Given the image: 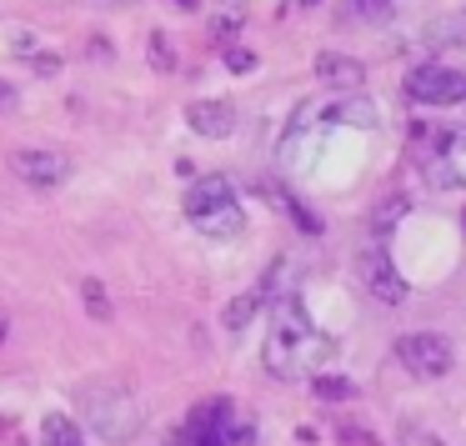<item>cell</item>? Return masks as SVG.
Instances as JSON below:
<instances>
[{
  "mask_svg": "<svg viewBox=\"0 0 466 446\" xmlns=\"http://www.w3.org/2000/svg\"><path fill=\"white\" fill-rule=\"evenodd\" d=\"M331 361H336V341L306 321L301 301L291 296V301L276 311V326H271V336H266V366H271V376L291 381V376H306V371H326Z\"/></svg>",
  "mask_w": 466,
  "mask_h": 446,
  "instance_id": "obj_1",
  "label": "cell"
},
{
  "mask_svg": "<svg viewBox=\"0 0 466 446\" xmlns=\"http://www.w3.org/2000/svg\"><path fill=\"white\" fill-rule=\"evenodd\" d=\"M186 221L196 226L201 236H211V241H231V236L246 231V216L241 206H236V191L226 176H201V181H191V191H186Z\"/></svg>",
  "mask_w": 466,
  "mask_h": 446,
  "instance_id": "obj_2",
  "label": "cell"
},
{
  "mask_svg": "<svg viewBox=\"0 0 466 446\" xmlns=\"http://www.w3.org/2000/svg\"><path fill=\"white\" fill-rule=\"evenodd\" d=\"M411 141L421 146V171L436 191H466V126L426 131V126L416 121Z\"/></svg>",
  "mask_w": 466,
  "mask_h": 446,
  "instance_id": "obj_3",
  "label": "cell"
},
{
  "mask_svg": "<svg viewBox=\"0 0 466 446\" xmlns=\"http://www.w3.org/2000/svg\"><path fill=\"white\" fill-rule=\"evenodd\" d=\"M81 406H86V416H91L96 436H106V441H116V446L141 431V406H136V396L116 381L81 386Z\"/></svg>",
  "mask_w": 466,
  "mask_h": 446,
  "instance_id": "obj_4",
  "label": "cell"
},
{
  "mask_svg": "<svg viewBox=\"0 0 466 446\" xmlns=\"http://www.w3.org/2000/svg\"><path fill=\"white\" fill-rule=\"evenodd\" d=\"M396 361H401L411 376H426V381H431V376L451 371V341L436 336V331H411V336L396 341Z\"/></svg>",
  "mask_w": 466,
  "mask_h": 446,
  "instance_id": "obj_5",
  "label": "cell"
},
{
  "mask_svg": "<svg viewBox=\"0 0 466 446\" xmlns=\"http://www.w3.org/2000/svg\"><path fill=\"white\" fill-rule=\"evenodd\" d=\"M406 96L421 106H461L466 101V71L451 66H416L406 76Z\"/></svg>",
  "mask_w": 466,
  "mask_h": 446,
  "instance_id": "obj_6",
  "label": "cell"
},
{
  "mask_svg": "<svg viewBox=\"0 0 466 446\" xmlns=\"http://www.w3.org/2000/svg\"><path fill=\"white\" fill-rule=\"evenodd\" d=\"M356 271H361V286L376 296V301L396 306V301L406 296V281H401V271L391 266V251H386L381 241L361 246V256H356Z\"/></svg>",
  "mask_w": 466,
  "mask_h": 446,
  "instance_id": "obj_7",
  "label": "cell"
},
{
  "mask_svg": "<svg viewBox=\"0 0 466 446\" xmlns=\"http://www.w3.org/2000/svg\"><path fill=\"white\" fill-rule=\"evenodd\" d=\"M11 171L21 176V181H31V186H61V181H71V156L31 146V151L11 156Z\"/></svg>",
  "mask_w": 466,
  "mask_h": 446,
  "instance_id": "obj_8",
  "label": "cell"
},
{
  "mask_svg": "<svg viewBox=\"0 0 466 446\" xmlns=\"http://www.w3.org/2000/svg\"><path fill=\"white\" fill-rule=\"evenodd\" d=\"M186 121H191L196 136L206 141H226L236 131V106L231 101H191L186 106Z\"/></svg>",
  "mask_w": 466,
  "mask_h": 446,
  "instance_id": "obj_9",
  "label": "cell"
},
{
  "mask_svg": "<svg viewBox=\"0 0 466 446\" xmlns=\"http://www.w3.org/2000/svg\"><path fill=\"white\" fill-rule=\"evenodd\" d=\"M316 76H321L326 86H336V91H361V86H366L361 61H351V56H336V51H321V56H316Z\"/></svg>",
  "mask_w": 466,
  "mask_h": 446,
  "instance_id": "obj_10",
  "label": "cell"
},
{
  "mask_svg": "<svg viewBox=\"0 0 466 446\" xmlns=\"http://www.w3.org/2000/svg\"><path fill=\"white\" fill-rule=\"evenodd\" d=\"M271 276H276V271H271ZM271 276H266V281L256 286V291H241V296H236V301L221 311V326H226V331H241V326H246V321H251V316L266 306V296H271Z\"/></svg>",
  "mask_w": 466,
  "mask_h": 446,
  "instance_id": "obj_11",
  "label": "cell"
},
{
  "mask_svg": "<svg viewBox=\"0 0 466 446\" xmlns=\"http://www.w3.org/2000/svg\"><path fill=\"white\" fill-rule=\"evenodd\" d=\"M241 25H246V11H241V5L231 0V5H221V11L211 15V41L231 51V46H236V35H241Z\"/></svg>",
  "mask_w": 466,
  "mask_h": 446,
  "instance_id": "obj_12",
  "label": "cell"
},
{
  "mask_svg": "<svg viewBox=\"0 0 466 446\" xmlns=\"http://www.w3.org/2000/svg\"><path fill=\"white\" fill-rule=\"evenodd\" d=\"M41 446H81V431H76V421L66 411H51L41 421Z\"/></svg>",
  "mask_w": 466,
  "mask_h": 446,
  "instance_id": "obj_13",
  "label": "cell"
},
{
  "mask_svg": "<svg viewBox=\"0 0 466 446\" xmlns=\"http://www.w3.org/2000/svg\"><path fill=\"white\" fill-rule=\"evenodd\" d=\"M391 15V0H346V21H371L381 25Z\"/></svg>",
  "mask_w": 466,
  "mask_h": 446,
  "instance_id": "obj_14",
  "label": "cell"
},
{
  "mask_svg": "<svg viewBox=\"0 0 466 446\" xmlns=\"http://www.w3.org/2000/svg\"><path fill=\"white\" fill-rule=\"evenodd\" d=\"M81 296H86V311H91L96 321H111V296H106V286L96 281V276L81 281Z\"/></svg>",
  "mask_w": 466,
  "mask_h": 446,
  "instance_id": "obj_15",
  "label": "cell"
},
{
  "mask_svg": "<svg viewBox=\"0 0 466 446\" xmlns=\"http://www.w3.org/2000/svg\"><path fill=\"white\" fill-rule=\"evenodd\" d=\"M331 116H336V121H351V126H376V106L356 101V96H351V101H336Z\"/></svg>",
  "mask_w": 466,
  "mask_h": 446,
  "instance_id": "obj_16",
  "label": "cell"
},
{
  "mask_svg": "<svg viewBox=\"0 0 466 446\" xmlns=\"http://www.w3.org/2000/svg\"><path fill=\"white\" fill-rule=\"evenodd\" d=\"M316 396H321V401H351L356 386L346 381V376H316Z\"/></svg>",
  "mask_w": 466,
  "mask_h": 446,
  "instance_id": "obj_17",
  "label": "cell"
},
{
  "mask_svg": "<svg viewBox=\"0 0 466 446\" xmlns=\"http://www.w3.org/2000/svg\"><path fill=\"white\" fill-rule=\"evenodd\" d=\"M146 56H151V66H156V71H171V66H176V51H171V41H166L161 31L151 35V46H146Z\"/></svg>",
  "mask_w": 466,
  "mask_h": 446,
  "instance_id": "obj_18",
  "label": "cell"
},
{
  "mask_svg": "<svg viewBox=\"0 0 466 446\" xmlns=\"http://www.w3.org/2000/svg\"><path fill=\"white\" fill-rule=\"evenodd\" d=\"M171 446H226L221 436H206V431H191V426H181V431L171 436Z\"/></svg>",
  "mask_w": 466,
  "mask_h": 446,
  "instance_id": "obj_19",
  "label": "cell"
},
{
  "mask_svg": "<svg viewBox=\"0 0 466 446\" xmlns=\"http://www.w3.org/2000/svg\"><path fill=\"white\" fill-rule=\"evenodd\" d=\"M226 66H231L236 76L256 71V51H246V46H231V51H226Z\"/></svg>",
  "mask_w": 466,
  "mask_h": 446,
  "instance_id": "obj_20",
  "label": "cell"
},
{
  "mask_svg": "<svg viewBox=\"0 0 466 446\" xmlns=\"http://www.w3.org/2000/svg\"><path fill=\"white\" fill-rule=\"evenodd\" d=\"M431 41H466V21H441V25H431Z\"/></svg>",
  "mask_w": 466,
  "mask_h": 446,
  "instance_id": "obj_21",
  "label": "cell"
},
{
  "mask_svg": "<svg viewBox=\"0 0 466 446\" xmlns=\"http://www.w3.org/2000/svg\"><path fill=\"white\" fill-rule=\"evenodd\" d=\"M15 56H35V35H25V31H15V46H11Z\"/></svg>",
  "mask_w": 466,
  "mask_h": 446,
  "instance_id": "obj_22",
  "label": "cell"
},
{
  "mask_svg": "<svg viewBox=\"0 0 466 446\" xmlns=\"http://www.w3.org/2000/svg\"><path fill=\"white\" fill-rule=\"evenodd\" d=\"M0 111H15V91L5 81H0Z\"/></svg>",
  "mask_w": 466,
  "mask_h": 446,
  "instance_id": "obj_23",
  "label": "cell"
},
{
  "mask_svg": "<svg viewBox=\"0 0 466 446\" xmlns=\"http://www.w3.org/2000/svg\"><path fill=\"white\" fill-rule=\"evenodd\" d=\"M176 5H181V11H196V0H176Z\"/></svg>",
  "mask_w": 466,
  "mask_h": 446,
  "instance_id": "obj_24",
  "label": "cell"
},
{
  "mask_svg": "<svg viewBox=\"0 0 466 446\" xmlns=\"http://www.w3.org/2000/svg\"><path fill=\"white\" fill-rule=\"evenodd\" d=\"M0 341H5V316H0Z\"/></svg>",
  "mask_w": 466,
  "mask_h": 446,
  "instance_id": "obj_25",
  "label": "cell"
},
{
  "mask_svg": "<svg viewBox=\"0 0 466 446\" xmlns=\"http://www.w3.org/2000/svg\"><path fill=\"white\" fill-rule=\"evenodd\" d=\"M106 5H126V0H106Z\"/></svg>",
  "mask_w": 466,
  "mask_h": 446,
  "instance_id": "obj_26",
  "label": "cell"
}]
</instances>
